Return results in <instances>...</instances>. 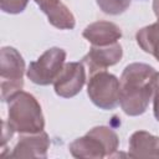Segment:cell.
I'll return each mask as SVG.
<instances>
[{
  "mask_svg": "<svg viewBox=\"0 0 159 159\" xmlns=\"http://www.w3.org/2000/svg\"><path fill=\"white\" fill-rule=\"evenodd\" d=\"M98 7L107 15H120L129 6L132 0H96Z\"/></svg>",
  "mask_w": 159,
  "mask_h": 159,
  "instance_id": "5bb4252c",
  "label": "cell"
},
{
  "mask_svg": "<svg viewBox=\"0 0 159 159\" xmlns=\"http://www.w3.org/2000/svg\"><path fill=\"white\" fill-rule=\"evenodd\" d=\"M6 124L20 134L37 133L45 128V118L37 99L29 92L20 91L7 101Z\"/></svg>",
  "mask_w": 159,
  "mask_h": 159,
  "instance_id": "7a4b0ae2",
  "label": "cell"
},
{
  "mask_svg": "<svg viewBox=\"0 0 159 159\" xmlns=\"http://www.w3.org/2000/svg\"><path fill=\"white\" fill-rule=\"evenodd\" d=\"M135 40L144 52L150 53L159 62V21L138 30Z\"/></svg>",
  "mask_w": 159,
  "mask_h": 159,
  "instance_id": "4fadbf2b",
  "label": "cell"
},
{
  "mask_svg": "<svg viewBox=\"0 0 159 159\" xmlns=\"http://www.w3.org/2000/svg\"><path fill=\"white\" fill-rule=\"evenodd\" d=\"M29 0H0V9L6 14H20L27 6Z\"/></svg>",
  "mask_w": 159,
  "mask_h": 159,
  "instance_id": "9a60e30c",
  "label": "cell"
},
{
  "mask_svg": "<svg viewBox=\"0 0 159 159\" xmlns=\"http://www.w3.org/2000/svg\"><path fill=\"white\" fill-rule=\"evenodd\" d=\"M123 48L119 42H114L107 46H93L88 53L83 56L82 63L88 68V73L92 75L98 71H103L122 60Z\"/></svg>",
  "mask_w": 159,
  "mask_h": 159,
  "instance_id": "ba28073f",
  "label": "cell"
},
{
  "mask_svg": "<svg viewBox=\"0 0 159 159\" xmlns=\"http://www.w3.org/2000/svg\"><path fill=\"white\" fill-rule=\"evenodd\" d=\"M157 71L154 67L134 62L125 66L119 80V106L130 117L143 114L154 92Z\"/></svg>",
  "mask_w": 159,
  "mask_h": 159,
  "instance_id": "6da1fadb",
  "label": "cell"
},
{
  "mask_svg": "<svg viewBox=\"0 0 159 159\" xmlns=\"http://www.w3.org/2000/svg\"><path fill=\"white\" fill-rule=\"evenodd\" d=\"M86 82V68L81 62H67L62 67L53 82L57 96L62 98H72L77 96Z\"/></svg>",
  "mask_w": 159,
  "mask_h": 159,
  "instance_id": "52a82bcc",
  "label": "cell"
},
{
  "mask_svg": "<svg viewBox=\"0 0 159 159\" xmlns=\"http://www.w3.org/2000/svg\"><path fill=\"white\" fill-rule=\"evenodd\" d=\"M153 112L155 119L159 122V72H157L154 81V92H153Z\"/></svg>",
  "mask_w": 159,
  "mask_h": 159,
  "instance_id": "2e32d148",
  "label": "cell"
},
{
  "mask_svg": "<svg viewBox=\"0 0 159 159\" xmlns=\"http://www.w3.org/2000/svg\"><path fill=\"white\" fill-rule=\"evenodd\" d=\"M87 94L101 109H114L119 104V80L106 70L89 75Z\"/></svg>",
  "mask_w": 159,
  "mask_h": 159,
  "instance_id": "5b68a950",
  "label": "cell"
},
{
  "mask_svg": "<svg viewBox=\"0 0 159 159\" xmlns=\"http://www.w3.org/2000/svg\"><path fill=\"white\" fill-rule=\"evenodd\" d=\"M66 51L61 47L46 50L36 61L30 62L26 70V77L35 84L48 86L55 82L62 67L65 66Z\"/></svg>",
  "mask_w": 159,
  "mask_h": 159,
  "instance_id": "8992f818",
  "label": "cell"
},
{
  "mask_svg": "<svg viewBox=\"0 0 159 159\" xmlns=\"http://www.w3.org/2000/svg\"><path fill=\"white\" fill-rule=\"evenodd\" d=\"M153 11L159 21V0H153Z\"/></svg>",
  "mask_w": 159,
  "mask_h": 159,
  "instance_id": "e0dca14e",
  "label": "cell"
},
{
  "mask_svg": "<svg viewBox=\"0 0 159 159\" xmlns=\"http://www.w3.org/2000/svg\"><path fill=\"white\" fill-rule=\"evenodd\" d=\"M24 73L25 61L20 52L11 46H4L0 50V80L2 102H7L14 94L22 91Z\"/></svg>",
  "mask_w": 159,
  "mask_h": 159,
  "instance_id": "277c9868",
  "label": "cell"
},
{
  "mask_svg": "<svg viewBox=\"0 0 159 159\" xmlns=\"http://www.w3.org/2000/svg\"><path fill=\"white\" fill-rule=\"evenodd\" d=\"M50 148V138L45 130L37 133L20 134L12 152L11 158H46Z\"/></svg>",
  "mask_w": 159,
  "mask_h": 159,
  "instance_id": "9c48e42d",
  "label": "cell"
},
{
  "mask_svg": "<svg viewBox=\"0 0 159 159\" xmlns=\"http://www.w3.org/2000/svg\"><path fill=\"white\" fill-rule=\"evenodd\" d=\"M119 147L117 133L106 125L93 127L83 137L75 139L70 145V153L80 159H102L113 157Z\"/></svg>",
  "mask_w": 159,
  "mask_h": 159,
  "instance_id": "3957f363",
  "label": "cell"
},
{
  "mask_svg": "<svg viewBox=\"0 0 159 159\" xmlns=\"http://www.w3.org/2000/svg\"><path fill=\"white\" fill-rule=\"evenodd\" d=\"M82 36L93 46H107L122 37L120 27L111 21H96L84 27Z\"/></svg>",
  "mask_w": 159,
  "mask_h": 159,
  "instance_id": "30bf717a",
  "label": "cell"
},
{
  "mask_svg": "<svg viewBox=\"0 0 159 159\" xmlns=\"http://www.w3.org/2000/svg\"><path fill=\"white\" fill-rule=\"evenodd\" d=\"M47 16L48 22L60 30H72L76 20L70 9L61 0H34Z\"/></svg>",
  "mask_w": 159,
  "mask_h": 159,
  "instance_id": "8fae6325",
  "label": "cell"
},
{
  "mask_svg": "<svg viewBox=\"0 0 159 159\" xmlns=\"http://www.w3.org/2000/svg\"><path fill=\"white\" fill-rule=\"evenodd\" d=\"M128 155L130 158H159V137L147 130H137L129 137Z\"/></svg>",
  "mask_w": 159,
  "mask_h": 159,
  "instance_id": "7c38bea8",
  "label": "cell"
}]
</instances>
